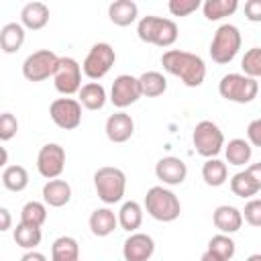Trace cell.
Listing matches in <instances>:
<instances>
[{"label":"cell","instance_id":"33","mask_svg":"<svg viewBox=\"0 0 261 261\" xmlns=\"http://www.w3.org/2000/svg\"><path fill=\"white\" fill-rule=\"evenodd\" d=\"M47 220V206L43 202H37V200H31L22 206L20 210V222L24 224H33V226H43V222Z\"/></svg>","mask_w":261,"mask_h":261},{"label":"cell","instance_id":"34","mask_svg":"<svg viewBox=\"0 0 261 261\" xmlns=\"http://www.w3.org/2000/svg\"><path fill=\"white\" fill-rule=\"evenodd\" d=\"M208 251H212V253H216L220 259H224V261H230L232 257H234V251H237V247H234V241L228 237V234H214L210 241H208Z\"/></svg>","mask_w":261,"mask_h":261},{"label":"cell","instance_id":"7","mask_svg":"<svg viewBox=\"0 0 261 261\" xmlns=\"http://www.w3.org/2000/svg\"><path fill=\"white\" fill-rule=\"evenodd\" d=\"M192 141H194L198 155L206 159L216 157L224 147V135L218 128V124L212 120H200L192 133Z\"/></svg>","mask_w":261,"mask_h":261},{"label":"cell","instance_id":"44","mask_svg":"<svg viewBox=\"0 0 261 261\" xmlns=\"http://www.w3.org/2000/svg\"><path fill=\"white\" fill-rule=\"evenodd\" d=\"M200 261H224V259H220V257H218L216 253H212V251H208V249H206V251L202 253Z\"/></svg>","mask_w":261,"mask_h":261},{"label":"cell","instance_id":"3","mask_svg":"<svg viewBox=\"0 0 261 261\" xmlns=\"http://www.w3.org/2000/svg\"><path fill=\"white\" fill-rule=\"evenodd\" d=\"M145 210L151 218L159 222H173L181 212V204L171 190L163 186H153L145 196Z\"/></svg>","mask_w":261,"mask_h":261},{"label":"cell","instance_id":"10","mask_svg":"<svg viewBox=\"0 0 261 261\" xmlns=\"http://www.w3.org/2000/svg\"><path fill=\"white\" fill-rule=\"evenodd\" d=\"M55 90L63 96H71L82 90V65L73 57H59V65L53 75Z\"/></svg>","mask_w":261,"mask_h":261},{"label":"cell","instance_id":"2","mask_svg":"<svg viewBox=\"0 0 261 261\" xmlns=\"http://www.w3.org/2000/svg\"><path fill=\"white\" fill-rule=\"evenodd\" d=\"M137 35L143 43L157 45V47H171L177 41V24L171 18L149 14L139 20Z\"/></svg>","mask_w":261,"mask_h":261},{"label":"cell","instance_id":"11","mask_svg":"<svg viewBox=\"0 0 261 261\" xmlns=\"http://www.w3.org/2000/svg\"><path fill=\"white\" fill-rule=\"evenodd\" d=\"M49 114L59 128L73 130L82 122V104L80 100H73V98H57L51 102Z\"/></svg>","mask_w":261,"mask_h":261},{"label":"cell","instance_id":"21","mask_svg":"<svg viewBox=\"0 0 261 261\" xmlns=\"http://www.w3.org/2000/svg\"><path fill=\"white\" fill-rule=\"evenodd\" d=\"M139 14V6L133 0H116L108 6V18L116 24V27H128L137 20Z\"/></svg>","mask_w":261,"mask_h":261},{"label":"cell","instance_id":"39","mask_svg":"<svg viewBox=\"0 0 261 261\" xmlns=\"http://www.w3.org/2000/svg\"><path fill=\"white\" fill-rule=\"evenodd\" d=\"M247 141L253 147H261V118H255L247 126Z\"/></svg>","mask_w":261,"mask_h":261},{"label":"cell","instance_id":"40","mask_svg":"<svg viewBox=\"0 0 261 261\" xmlns=\"http://www.w3.org/2000/svg\"><path fill=\"white\" fill-rule=\"evenodd\" d=\"M245 16L251 22H261V0H247L245 2Z\"/></svg>","mask_w":261,"mask_h":261},{"label":"cell","instance_id":"45","mask_svg":"<svg viewBox=\"0 0 261 261\" xmlns=\"http://www.w3.org/2000/svg\"><path fill=\"white\" fill-rule=\"evenodd\" d=\"M247 261H261V253H253V255H249Z\"/></svg>","mask_w":261,"mask_h":261},{"label":"cell","instance_id":"27","mask_svg":"<svg viewBox=\"0 0 261 261\" xmlns=\"http://www.w3.org/2000/svg\"><path fill=\"white\" fill-rule=\"evenodd\" d=\"M226 175H228V169H226V163L212 157V159H206V163L202 165V179L212 186V188H218L226 181Z\"/></svg>","mask_w":261,"mask_h":261},{"label":"cell","instance_id":"31","mask_svg":"<svg viewBox=\"0 0 261 261\" xmlns=\"http://www.w3.org/2000/svg\"><path fill=\"white\" fill-rule=\"evenodd\" d=\"M41 228L39 226H33V224H24V222H18L16 228H14V243L27 251H35V247L41 243Z\"/></svg>","mask_w":261,"mask_h":261},{"label":"cell","instance_id":"38","mask_svg":"<svg viewBox=\"0 0 261 261\" xmlns=\"http://www.w3.org/2000/svg\"><path fill=\"white\" fill-rule=\"evenodd\" d=\"M243 218L251 224V226H261V198H253L245 204L243 210Z\"/></svg>","mask_w":261,"mask_h":261},{"label":"cell","instance_id":"30","mask_svg":"<svg viewBox=\"0 0 261 261\" xmlns=\"http://www.w3.org/2000/svg\"><path fill=\"white\" fill-rule=\"evenodd\" d=\"M2 184L10 192H22L29 186V173L22 165H6L2 171Z\"/></svg>","mask_w":261,"mask_h":261},{"label":"cell","instance_id":"24","mask_svg":"<svg viewBox=\"0 0 261 261\" xmlns=\"http://www.w3.org/2000/svg\"><path fill=\"white\" fill-rule=\"evenodd\" d=\"M51 261H80V245L73 237H59L51 245Z\"/></svg>","mask_w":261,"mask_h":261},{"label":"cell","instance_id":"18","mask_svg":"<svg viewBox=\"0 0 261 261\" xmlns=\"http://www.w3.org/2000/svg\"><path fill=\"white\" fill-rule=\"evenodd\" d=\"M20 20L24 29L41 31L49 22V8L43 2H29L20 10Z\"/></svg>","mask_w":261,"mask_h":261},{"label":"cell","instance_id":"26","mask_svg":"<svg viewBox=\"0 0 261 261\" xmlns=\"http://www.w3.org/2000/svg\"><path fill=\"white\" fill-rule=\"evenodd\" d=\"M141 222H143V208H141V204L135 202V200L124 202L120 206V210H118V224L124 230L135 232L141 226Z\"/></svg>","mask_w":261,"mask_h":261},{"label":"cell","instance_id":"32","mask_svg":"<svg viewBox=\"0 0 261 261\" xmlns=\"http://www.w3.org/2000/svg\"><path fill=\"white\" fill-rule=\"evenodd\" d=\"M230 190H232V194L239 196V198H251V196H255V194L259 192V186L255 184V179H253V177L249 175V171L245 169V171H239V173L232 175V179H230Z\"/></svg>","mask_w":261,"mask_h":261},{"label":"cell","instance_id":"4","mask_svg":"<svg viewBox=\"0 0 261 261\" xmlns=\"http://www.w3.org/2000/svg\"><path fill=\"white\" fill-rule=\"evenodd\" d=\"M94 188L98 198L104 204H116L122 200L124 190H126V175L118 167H100L94 173Z\"/></svg>","mask_w":261,"mask_h":261},{"label":"cell","instance_id":"41","mask_svg":"<svg viewBox=\"0 0 261 261\" xmlns=\"http://www.w3.org/2000/svg\"><path fill=\"white\" fill-rule=\"evenodd\" d=\"M247 171H249V175L255 179V184H257V186H259V190H261V161H259V163L249 165V167H247Z\"/></svg>","mask_w":261,"mask_h":261},{"label":"cell","instance_id":"16","mask_svg":"<svg viewBox=\"0 0 261 261\" xmlns=\"http://www.w3.org/2000/svg\"><path fill=\"white\" fill-rule=\"evenodd\" d=\"M104 130L112 143H126L135 133V120L126 112H114L108 116Z\"/></svg>","mask_w":261,"mask_h":261},{"label":"cell","instance_id":"22","mask_svg":"<svg viewBox=\"0 0 261 261\" xmlns=\"http://www.w3.org/2000/svg\"><path fill=\"white\" fill-rule=\"evenodd\" d=\"M77 96H80V104L88 110H102L106 104V90L98 82L84 84L82 90L77 92Z\"/></svg>","mask_w":261,"mask_h":261},{"label":"cell","instance_id":"12","mask_svg":"<svg viewBox=\"0 0 261 261\" xmlns=\"http://www.w3.org/2000/svg\"><path fill=\"white\" fill-rule=\"evenodd\" d=\"M65 167V149L57 143H47L39 149L37 169L45 179H57Z\"/></svg>","mask_w":261,"mask_h":261},{"label":"cell","instance_id":"29","mask_svg":"<svg viewBox=\"0 0 261 261\" xmlns=\"http://www.w3.org/2000/svg\"><path fill=\"white\" fill-rule=\"evenodd\" d=\"M139 82H141V92L147 98H157L167 90V80L159 71H145L139 77Z\"/></svg>","mask_w":261,"mask_h":261},{"label":"cell","instance_id":"23","mask_svg":"<svg viewBox=\"0 0 261 261\" xmlns=\"http://www.w3.org/2000/svg\"><path fill=\"white\" fill-rule=\"evenodd\" d=\"M24 43V27L20 22H6L0 31V47L4 53H16Z\"/></svg>","mask_w":261,"mask_h":261},{"label":"cell","instance_id":"36","mask_svg":"<svg viewBox=\"0 0 261 261\" xmlns=\"http://www.w3.org/2000/svg\"><path fill=\"white\" fill-rule=\"evenodd\" d=\"M202 6L200 0H169L167 8L173 16H188L192 12H196Z\"/></svg>","mask_w":261,"mask_h":261},{"label":"cell","instance_id":"15","mask_svg":"<svg viewBox=\"0 0 261 261\" xmlns=\"http://www.w3.org/2000/svg\"><path fill=\"white\" fill-rule=\"evenodd\" d=\"M155 175H157V179H161L167 186H179L188 175V165L179 157L169 155V157H163L157 161Z\"/></svg>","mask_w":261,"mask_h":261},{"label":"cell","instance_id":"37","mask_svg":"<svg viewBox=\"0 0 261 261\" xmlns=\"http://www.w3.org/2000/svg\"><path fill=\"white\" fill-rule=\"evenodd\" d=\"M18 130V120L14 114L4 112L0 116V141H10Z\"/></svg>","mask_w":261,"mask_h":261},{"label":"cell","instance_id":"19","mask_svg":"<svg viewBox=\"0 0 261 261\" xmlns=\"http://www.w3.org/2000/svg\"><path fill=\"white\" fill-rule=\"evenodd\" d=\"M43 200L53 208H61L71 200V186L65 179H49L43 186Z\"/></svg>","mask_w":261,"mask_h":261},{"label":"cell","instance_id":"17","mask_svg":"<svg viewBox=\"0 0 261 261\" xmlns=\"http://www.w3.org/2000/svg\"><path fill=\"white\" fill-rule=\"evenodd\" d=\"M212 222L222 234H232L243 226V212L239 208H234V206L222 204V206H218L214 210Z\"/></svg>","mask_w":261,"mask_h":261},{"label":"cell","instance_id":"42","mask_svg":"<svg viewBox=\"0 0 261 261\" xmlns=\"http://www.w3.org/2000/svg\"><path fill=\"white\" fill-rule=\"evenodd\" d=\"M20 261H47V257L43 253H39V251H27Z\"/></svg>","mask_w":261,"mask_h":261},{"label":"cell","instance_id":"46","mask_svg":"<svg viewBox=\"0 0 261 261\" xmlns=\"http://www.w3.org/2000/svg\"><path fill=\"white\" fill-rule=\"evenodd\" d=\"M6 161H8V153L6 149H2V165H6Z\"/></svg>","mask_w":261,"mask_h":261},{"label":"cell","instance_id":"25","mask_svg":"<svg viewBox=\"0 0 261 261\" xmlns=\"http://www.w3.org/2000/svg\"><path fill=\"white\" fill-rule=\"evenodd\" d=\"M224 155H226L228 165L239 167V165L249 163V159L253 155V147L245 139H232V141H228V145H224Z\"/></svg>","mask_w":261,"mask_h":261},{"label":"cell","instance_id":"28","mask_svg":"<svg viewBox=\"0 0 261 261\" xmlns=\"http://www.w3.org/2000/svg\"><path fill=\"white\" fill-rule=\"evenodd\" d=\"M237 0H206L202 4V12L208 20H220L224 16H230L232 12H237Z\"/></svg>","mask_w":261,"mask_h":261},{"label":"cell","instance_id":"14","mask_svg":"<svg viewBox=\"0 0 261 261\" xmlns=\"http://www.w3.org/2000/svg\"><path fill=\"white\" fill-rule=\"evenodd\" d=\"M155 253V241L145 232H130L122 245L124 261H149Z\"/></svg>","mask_w":261,"mask_h":261},{"label":"cell","instance_id":"35","mask_svg":"<svg viewBox=\"0 0 261 261\" xmlns=\"http://www.w3.org/2000/svg\"><path fill=\"white\" fill-rule=\"evenodd\" d=\"M241 67H243L245 75H249V77H253V80L261 77V47L249 49V51L243 55Z\"/></svg>","mask_w":261,"mask_h":261},{"label":"cell","instance_id":"6","mask_svg":"<svg viewBox=\"0 0 261 261\" xmlns=\"http://www.w3.org/2000/svg\"><path fill=\"white\" fill-rule=\"evenodd\" d=\"M218 92L228 102L249 104L257 98L259 84H257V80H253L245 73H226V75H222V80L218 84Z\"/></svg>","mask_w":261,"mask_h":261},{"label":"cell","instance_id":"9","mask_svg":"<svg viewBox=\"0 0 261 261\" xmlns=\"http://www.w3.org/2000/svg\"><path fill=\"white\" fill-rule=\"evenodd\" d=\"M59 65V57L49 49H39L31 53L22 63V75L29 82H43L51 75H55V69Z\"/></svg>","mask_w":261,"mask_h":261},{"label":"cell","instance_id":"8","mask_svg":"<svg viewBox=\"0 0 261 261\" xmlns=\"http://www.w3.org/2000/svg\"><path fill=\"white\" fill-rule=\"evenodd\" d=\"M114 61H116V53H114L112 45H108V43H96L88 51V55H86V59L82 63V71L86 73V77H90V80L96 82V80L104 77L110 71V67L114 65Z\"/></svg>","mask_w":261,"mask_h":261},{"label":"cell","instance_id":"13","mask_svg":"<svg viewBox=\"0 0 261 261\" xmlns=\"http://www.w3.org/2000/svg\"><path fill=\"white\" fill-rule=\"evenodd\" d=\"M143 96L141 92V82L135 75L122 73L112 82V90H110V102L116 108H126L130 104H135L139 98Z\"/></svg>","mask_w":261,"mask_h":261},{"label":"cell","instance_id":"5","mask_svg":"<svg viewBox=\"0 0 261 261\" xmlns=\"http://www.w3.org/2000/svg\"><path fill=\"white\" fill-rule=\"evenodd\" d=\"M241 31L234 27V24H220L212 37V43H210V57L212 61L224 65V63H230L239 49H241Z\"/></svg>","mask_w":261,"mask_h":261},{"label":"cell","instance_id":"43","mask_svg":"<svg viewBox=\"0 0 261 261\" xmlns=\"http://www.w3.org/2000/svg\"><path fill=\"white\" fill-rule=\"evenodd\" d=\"M0 218H2L0 230H8V228H10V212H8L6 208H0Z\"/></svg>","mask_w":261,"mask_h":261},{"label":"cell","instance_id":"1","mask_svg":"<svg viewBox=\"0 0 261 261\" xmlns=\"http://www.w3.org/2000/svg\"><path fill=\"white\" fill-rule=\"evenodd\" d=\"M161 65L167 73L179 77L188 88H198L204 84L206 65L204 59L196 53H188L181 49H167L161 55Z\"/></svg>","mask_w":261,"mask_h":261},{"label":"cell","instance_id":"20","mask_svg":"<svg viewBox=\"0 0 261 261\" xmlns=\"http://www.w3.org/2000/svg\"><path fill=\"white\" fill-rule=\"evenodd\" d=\"M118 224V216L110 208H96L90 214V230L96 237H108L114 232Z\"/></svg>","mask_w":261,"mask_h":261}]
</instances>
